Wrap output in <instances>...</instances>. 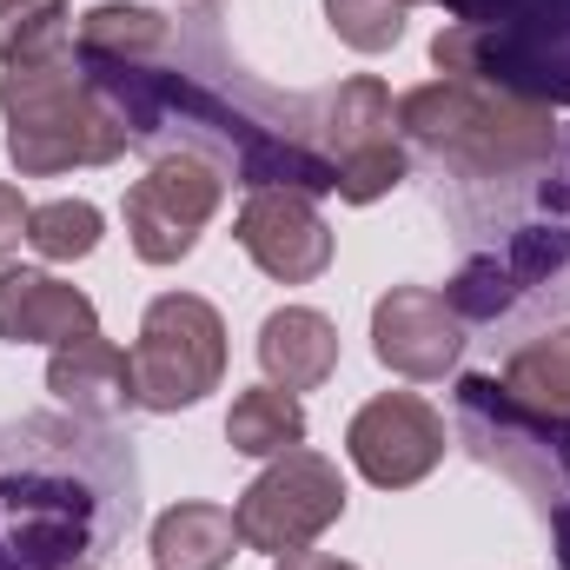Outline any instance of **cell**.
<instances>
[{
    "label": "cell",
    "instance_id": "6da1fadb",
    "mask_svg": "<svg viewBox=\"0 0 570 570\" xmlns=\"http://www.w3.org/2000/svg\"><path fill=\"white\" fill-rule=\"evenodd\" d=\"M87 80L120 107L134 146L199 153L239 186H292V193H338V166L312 146V100H285L259 87L239 60L219 53V33L199 27L153 60H80Z\"/></svg>",
    "mask_w": 570,
    "mask_h": 570
},
{
    "label": "cell",
    "instance_id": "7a4b0ae2",
    "mask_svg": "<svg viewBox=\"0 0 570 570\" xmlns=\"http://www.w3.org/2000/svg\"><path fill=\"white\" fill-rule=\"evenodd\" d=\"M134 518V464L60 419L0 431V570H73Z\"/></svg>",
    "mask_w": 570,
    "mask_h": 570
},
{
    "label": "cell",
    "instance_id": "3957f363",
    "mask_svg": "<svg viewBox=\"0 0 570 570\" xmlns=\"http://www.w3.org/2000/svg\"><path fill=\"white\" fill-rule=\"evenodd\" d=\"M405 140L425 146L458 179H538L558 166V120L551 107L491 94L478 80H431L399 100Z\"/></svg>",
    "mask_w": 570,
    "mask_h": 570
},
{
    "label": "cell",
    "instance_id": "277c9868",
    "mask_svg": "<svg viewBox=\"0 0 570 570\" xmlns=\"http://www.w3.org/2000/svg\"><path fill=\"white\" fill-rule=\"evenodd\" d=\"M458 20L431 40L451 80L564 107L570 100V0H444Z\"/></svg>",
    "mask_w": 570,
    "mask_h": 570
},
{
    "label": "cell",
    "instance_id": "5b68a950",
    "mask_svg": "<svg viewBox=\"0 0 570 570\" xmlns=\"http://www.w3.org/2000/svg\"><path fill=\"white\" fill-rule=\"evenodd\" d=\"M0 114H7V159L27 179L114 166L134 146L120 107L87 80L80 47L47 67H0Z\"/></svg>",
    "mask_w": 570,
    "mask_h": 570
},
{
    "label": "cell",
    "instance_id": "8992f818",
    "mask_svg": "<svg viewBox=\"0 0 570 570\" xmlns=\"http://www.w3.org/2000/svg\"><path fill=\"white\" fill-rule=\"evenodd\" d=\"M458 438L484 471L511 478L531 498V511L551 531L558 570H570V419L524 405L504 379L471 372L458 379Z\"/></svg>",
    "mask_w": 570,
    "mask_h": 570
},
{
    "label": "cell",
    "instance_id": "52a82bcc",
    "mask_svg": "<svg viewBox=\"0 0 570 570\" xmlns=\"http://www.w3.org/2000/svg\"><path fill=\"white\" fill-rule=\"evenodd\" d=\"M127 358L140 412H193L226 379V318L199 292H159Z\"/></svg>",
    "mask_w": 570,
    "mask_h": 570
},
{
    "label": "cell",
    "instance_id": "ba28073f",
    "mask_svg": "<svg viewBox=\"0 0 570 570\" xmlns=\"http://www.w3.org/2000/svg\"><path fill=\"white\" fill-rule=\"evenodd\" d=\"M345 518V478L332 458L292 444L279 451L233 504V524H239V544L246 551H266V558H285V551H312L332 524Z\"/></svg>",
    "mask_w": 570,
    "mask_h": 570
},
{
    "label": "cell",
    "instance_id": "9c48e42d",
    "mask_svg": "<svg viewBox=\"0 0 570 570\" xmlns=\"http://www.w3.org/2000/svg\"><path fill=\"white\" fill-rule=\"evenodd\" d=\"M226 199V173L199 153H159L127 186V239L146 266H179Z\"/></svg>",
    "mask_w": 570,
    "mask_h": 570
},
{
    "label": "cell",
    "instance_id": "30bf717a",
    "mask_svg": "<svg viewBox=\"0 0 570 570\" xmlns=\"http://www.w3.org/2000/svg\"><path fill=\"white\" fill-rule=\"evenodd\" d=\"M345 458L358 464L365 484L379 491H412L419 478L438 471L444 458V419L431 412L419 392H385L352 412L345 425Z\"/></svg>",
    "mask_w": 570,
    "mask_h": 570
},
{
    "label": "cell",
    "instance_id": "8fae6325",
    "mask_svg": "<svg viewBox=\"0 0 570 570\" xmlns=\"http://www.w3.org/2000/svg\"><path fill=\"white\" fill-rule=\"evenodd\" d=\"M233 239L239 253L279 285H312L332 266V226L318 219L312 193H292V186H259L239 219H233Z\"/></svg>",
    "mask_w": 570,
    "mask_h": 570
},
{
    "label": "cell",
    "instance_id": "7c38bea8",
    "mask_svg": "<svg viewBox=\"0 0 570 570\" xmlns=\"http://www.w3.org/2000/svg\"><path fill=\"white\" fill-rule=\"evenodd\" d=\"M372 352L399 379H419V385L444 379L458 365V352H464V318L431 285H392L372 305Z\"/></svg>",
    "mask_w": 570,
    "mask_h": 570
},
{
    "label": "cell",
    "instance_id": "4fadbf2b",
    "mask_svg": "<svg viewBox=\"0 0 570 570\" xmlns=\"http://www.w3.org/2000/svg\"><path fill=\"white\" fill-rule=\"evenodd\" d=\"M47 392H53L73 419H87V425H114V419H127V412L140 405V392H134V358H127L114 338H100V325L53 345V358H47Z\"/></svg>",
    "mask_w": 570,
    "mask_h": 570
},
{
    "label": "cell",
    "instance_id": "5bb4252c",
    "mask_svg": "<svg viewBox=\"0 0 570 570\" xmlns=\"http://www.w3.org/2000/svg\"><path fill=\"white\" fill-rule=\"evenodd\" d=\"M94 298L53 273H0V338L7 345H60L73 332H94Z\"/></svg>",
    "mask_w": 570,
    "mask_h": 570
},
{
    "label": "cell",
    "instance_id": "9a60e30c",
    "mask_svg": "<svg viewBox=\"0 0 570 570\" xmlns=\"http://www.w3.org/2000/svg\"><path fill=\"white\" fill-rule=\"evenodd\" d=\"M312 146L332 166H352V159L392 146V94L372 73H352L332 94H312Z\"/></svg>",
    "mask_w": 570,
    "mask_h": 570
},
{
    "label": "cell",
    "instance_id": "2e32d148",
    "mask_svg": "<svg viewBox=\"0 0 570 570\" xmlns=\"http://www.w3.org/2000/svg\"><path fill=\"white\" fill-rule=\"evenodd\" d=\"M259 365L279 392H318L338 372V325L312 305H279L259 325Z\"/></svg>",
    "mask_w": 570,
    "mask_h": 570
},
{
    "label": "cell",
    "instance_id": "e0dca14e",
    "mask_svg": "<svg viewBox=\"0 0 570 570\" xmlns=\"http://www.w3.org/2000/svg\"><path fill=\"white\" fill-rule=\"evenodd\" d=\"M239 558V524L226 504H173L153 518V564L159 570H226Z\"/></svg>",
    "mask_w": 570,
    "mask_h": 570
},
{
    "label": "cell",
    "instance_id": "ac0fdd59",
    "mask_svg": "<svg viewBox=\"0 0 570 570\" xmlns=\"http://www.w3.org/2000/svg\"><path fill=\"white\" fill-rule=\"evenodd\" d=\"M173 40V13L159 7H134V0H107L94 13H80V60H153Z\"/></svg>",
    "mask_w": 570,
    "mask_h": 570
},
{
    "label": "cell",
    "instance_id": "d6986e66",
    "mask_svg": "<svg viewBox=\"0 0 570 570\" xmlns=\"http://www.w3.org/2000/svg\"><path fill=\"white\" fill-rule=\"evenodd\" d=\"M226 444L239 458H279L292 444H305V405H298V392H279V385L239 392L233 412H226Z\"/></svg>",
    "mask_w": 570,
    "mask_h": 570
},
{
    "label": "cell",
    "instance_id": "ffe728a7",
    "mask_svg": "<svg viewBox=\"0 0 570 570\" xmlns=\"http://www.w3.org/2000/svg\"><path fill=\"white\" fill-rule=\"evenodd\" d=\"M73 53L67 0H0V67H47Z\"/></svg>",
    "mask_w": 570,
    "mask_h": 570
},
{
    "label": "cell",
    "instance_id": "44dd1931",
    "mask_svg": "<svg viewBox=\"0 0 570 570\" xmlns=\"http://www.w3.org/2000/svg\"><path fill=\"white\" fill-rule=\"evenodd\" d=\"M504 385H511L524 405H538V412H551V419H570V325L531 338V345H518L511 365H504Z\"/></svg>",
    "mask_w": 570,
    "mask_h": 570
},
{
    "label": "cell",
    "instance_id": "7402d4cb",
    "mask_svg": "<svg viewBox=\"0 0 570 570\" xmlns=\"http://www.w3.org/2000/svg\"><path fill=\"white\" fill-rule=\"evenodd\" d=\"M100 206H87V199H53V206H33V219H27V246L40 253V259H53V266H73V259H87L94 246H100Z\"/></svg>",
    "mask_w": 570,
    "mask_h": 570
},
{
    "label": "cell",
    "instance_id": "603a6c76",
    "mask_svg": "<svg viewBox=\"0 0 570 570\" xmlns=\"http://www.w3.org/2000/svg\"><path fill=\"white\" fill-rule=\"evenodd\" d=\"M405 0H325V27L352 53H392L405 40Z\"/></svg>",
    "mask_w": 570,
    "mask_h": 570
},
{
    "label": "cell",
    "instance_id": "cb8c5ba5",
    "mask_svg": "<svg viewBox=\"0 0 570 570\" xmlns=\"http://www.w3.org/2000/svg\"><path fill=\"white\" fill-rule=\"evenodd\" d=\"M27 219H33V206L20 199V186H0V259L27 239Z\"/></svg>",
    "mask_w": 570,
    "mask_h": 570
},
{
    "label": "cell",
    "instance_id": "d4e9b609",
    "mask_svg": "<svg viewBox=\"0 0 570 570\" xmlns=\"http://www.w3.org/2000/svg\"><path fill=\"white\" fill-rule=\"evenodd\" d=\"M273 570H358V564H345V558H325V551H285Z\"/></svg>",
    "mask_w": 570,
    "mask_h": 570
},
{
    "label": "cell",
    "instance_id": "484cf974",
    "mask_svg": "<svg viewBox=\"0 0 570 570\" xmlns=\"http://www.w3.org/2000/svg\"><path fill=\"white\" fill-rule=\"evenodd\" d=\"M73 570H100V564H73Z\"/></svg>",
    "mask_w": 570,
    "mask_h": 570
},
{
    "label": "cell",
    "instance_id": "4316f807",
    "mask_svg": "<svg viewBox=\"0 0 570 570\" xmlns=\"http://www.w3.org/2000/svg\"><path fill=\"white\" fill-rule=\"evenodd\" d=\"M405 7H425V0H405Z\"/></svg>",
    "mask_w": 570,
    "mask_h": 570
}]
</instances>
